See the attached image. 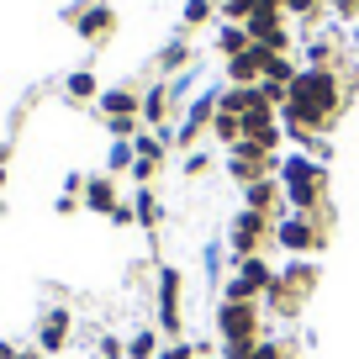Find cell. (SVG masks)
Segmentation results:
<instances>
[{
	"instance_id": "31",
	"label": "cell",
	"mask_w": 359,
	"mask_h": 359,
	"mask_svg": "<svg viewBox=\"0 0 359 359\" xmlns=\"http://www.w3.org/2000/svg\"><path fill=\"white\" fill-rule=\"evenodd\" d=\"M158 359H196V344H169L158 348Z\"/></svg>"
},
{
	"instance_id": "10",
	"label": "cell",
	"mask_w": 359,
	"mask_h": 359,
	"mask_svg": "<svg viewBox=\"0 0 359 359\" xmlns=\"http://www.w3.org/2000/svg\"><path fill=\"white\" fill-rule=\"evenodd\" d=\"M275 180L280 185H327V164L312 154H285L280 169H275Z\"/></svg>"
},
{
	"instance_id": "13",
	"label": "cell",
	"mask_w": 359,
	"mask_h": 359,
	"mask_svg": "<svg viewBox=\"0 0 359 359\" xmlns=\"http://www.w3.org/2000/svg\"><path fill=\"white\" fill-rule=\"evenodd\" d=\"M243 206H248V212H264V217H280V212H285L280 180L269 175V180H254V185H243Z\"/></svg>"
},
{
	"instance_id": "38",
	"label": "cell",
	"mask_w": 359,
	"mask_h": 359,
	"mask_svg": "<svg viewBox=\"0 0 359 359\" xmlns=\"http://www.w3.org/2000/svg\"><path fill=\"white\" fill-rule=\"evenodd\" d=\"M0 185H6V164H0Z\"/></svg>"
},
{
	"instance_id": "15",
	"label": "cell",
	"mask_w": 359,
	"mask_h": 359,
	"mask_svg": "<svg viewBox=\"0 0 359 359\" xmlns=\"http://www.w3.org/2000/svg\"><path fill=\"white\" fill-rule=\"evenodd\" d=\"M79 206H90V212H101V217H111L116 206V185H111V175H90L85 180V191H79Z\"/></svg>"
},
{
	"instance_id": "30",
	"label": "cell",
	"mask_w": 359,
	"mask_h": 359,
	"mask_svg": "<svg viewBox=\"0 0 359 359\" xmlns=\"http://www.w3.org/2000/svg\"><path fill=\"white\" fill-rule=\"evenodd\" d=\"M280 11L302 16V22H317V16H323V0H280Z\"/></svg>"
},
{
	"instance_id": "14",
	"label": "cell",
	"mask_w": 359,
	"mask_h": 359,
	"mask_svg": "<svg viewBox=\"0 0 359 359\" xmlns=\"http://www.w3.org/2000/svg\"><path fill=\"white\" fill-rule=\"evenodd\" d=\"M133 148H137L133 175H137V185H148V180L158 175V164H164V137H158V133H137V137H133Z\"/></svg>"
},
{
	"instance_id": "12",
	"label": "cell",
	"mask_w": 359,
	"mask_h": 359,
	"mask_svg": "<svg viewBox=\"0 0 359 359\" xmlns=\"http://www.w3.org/2000/svg\"><path fill=\"white\" fill-rule=\"evenodd\" d=\"M269 48H243V53L238 58H227V85H259V79H264V69H269Z\"/></svg>"
},
{
	"instance_id": "19",
	"label": "cell",
	"mask_w": 359,
	"mask_h": 359,
	"mask_svg": "<svg viewBox=\"0 0 359 359\" xmlns=\"http://www.w3.org/2000/svg\"><path fill=\"white\" fill-rule=\"evenodd\" d=\"M64 95L74 106H85V101H101V79H95V69H74V74L64 79Z\"/></svg>"
},
{
	"instance_id": "32",
	"label": "cell",
	"mask_w": 359,
	"mask_h": 359,
	"mask_svg": "<svg viewBox=\"0 0 359 359\" xmlns=\"http://www.w3.org/2000/svg\"><path fill=\"white\" fill-rule=\"evenodd\" d=\"M101 359H127V344L122 338H101Z\"/></svg>"
},
{
	"instance_id": "37",
	"label": "cell",
	"mask_w": 359,
	"mask_h": 359,
	"mask_svg": "<svg viewBox=\"0 0 359 359\" xmlns=\"http://www.w3.org/2000/svg\"><path fill=\"white\" fill-rule=\"evenodd\" d=\"M0 359H16V348H11V344H0Z\"/></svg>"
},
{
	"instance_id": "36",
	"label": "cell",
	"mask_w": 359,
	"mask_h": 359,
	"mask_svg": "<svg viewBox=\"0 0 359 359\" xmlns=\"http://www.w3.org/2000/svg\"><path fill=\"white\" fill-rule=\"evenodd\" d=\"M16 359H48V354H32V348H16Z\"/></svg>"
},
{
	"instance_id": "26",
	"label": "cell",
	"mask_w": 359,
	"mask_h": 359,
	"mask_svg": "<svg viewBox=\"0 0 359 359\" xmlns=\"http://www.w3.org/2000/svg\"><path fill=\"white\" fill-rule=\"evenodd\" d=\"M137 164V148H133V137H116L111 148H106V169L111 175H122V169H133Z\"/></svg>"
},
{
	"instance_id": "5",
	"label": "cell",
	"mask_w": 359,
	"mask_h": 359,
	"mask_svg": "<svg viewBox=\"0 0 359 359\" xmlns=\"http://www.w3.org/2000/svg\"><path fill=\"white\" fill-rule=\"evenodd\" d=\"M275 275L280 269L269 264L264 254H254V259H238V275L227 280V291H222V302H259V296L275 285Z\"/></svg>"
},
{
	"instance_id": "11",
	"label": "cell",
	"mask_w": 359,
	"mask_h": 359,
	"mask_svg": "<svg viewBox=\"0 0 359 359\" xmlns=\"http://www.w3.org/2000/svg\"><path fill=\"white\" fill-rule=\"evenodd\" d=\"M180 269H158V327H164V333H180Z\"/></svg>"
},
{
	"instance_id": "40",
	"label": "cell",
	"mask_w": 359,
	"mask_h": 359,
	"mask_svg": "<svg viewBox=\"0 0 359 359\" xmlns=\"http://www.w3.org/2000/svg\"><path fill=\"white\" fill-rule=\"evenodd\" d=\"M217 6H222V0H217Z\"/></svg>"
},
{
	"instance_id": "34",
	"label": "cell",
	"mask_w": 359,
	"mask_h": 359,
	"mask_svg": "<svg viewBox=\"0 0 359 359\" xmlns=\"http://www.w3.org/2000/svg\"><path fill=\"white\" fill-rule=\"evenodd\" d=\"M206 169H212V158H206V154H191V158H185V175H206Z\"/></svg>"
},
{
	"instance_id": "20",
	"label": "cell",
	"mask_w": 359,
	"mask_h": 359,
	"mask_svg": "<svg viewBox=\"0 0 359 359\" xmlns=\"http://www.w3.org/2000/svg\"><path fill=\"white\" fill-rule=\"evenodd\" d=\"M259 302H269V312H275V317H296V312H302V302H306V296H296L291 285H285L280 275H275V285H269V291L259 296Z\"/></svg>"
},
{
	"instance_id": "23",
	"label": "cell",
	"mask_w": 359,
	"mask_h": 359,
	"mask_svg": "<svg viewBox=\"0 0 359 359\" xmlns=\"http://www.w3.org/2000/svg\"><path fill=\"white\" fill-rule=\"evenodd\" d=\"M133 212H137V222H143L148 233H154V227L164 222V212H158V196L148 191V185H137V191H133Z\"/></svg>"
},
{
	"instance_id": "29",
	"label": "cell",
	"mask_w": 359,
	"mask_h": 359,
	"mask_svg": "<svg viewBox=\"0 0 359 359\" xmlns=\"http://www.w3.org/2000/svg\"><path fill=\"white\" fill-rule=\"evenodd\" d=\"M217 16V0H185V32L191 27H206Z\"/></svg>"
},
{
	"instance_id": "9",
	"label": "cell",
	"mask_w": 359,
	"mask_h": 359,
	"mask_svg": "<svg viewBox=\"0 0 359 359\" xmlns=\"http://www.w3.org/2000/svg\"><path fill=\"white\" fill-rule=\"evenodd\" d=\"M69 333H74V317H69V306H48V312L37 317V354L53 359L58 348L69 344Z\"/></svg>"
},
{
	"instance_id": "25",
	"label": "cell",
	"mask_w": 359,
	"mask_h": 359,
	"mask_svg": "<svg viewBox=\"0 0 359 359\" xmlns=\"http://www.w3.org/2000/svg\"><path fill=\"white\" fill-rule=\"evenodd\" d=\"M158 69H164V74H180V69H191V43H185V37H175V43L158 53Z\"/></svg>"
},
{
	"instance_id": "27",
	"label": "cell",
	"mask_w": 359,
	"mask_h": 359,
	"mask_svg": "<svg viewBox=\"0 0 359 359\" xmlns=\"http://www.w3.org/2000/svg\"><path fill=\"white\" fill-rule=\"evenodd\" d=\"M127 359H158V333H133L127 338Z\"/></svg>"
},
{
	"instance_id": "39",
	"label": "cell",
	"mask_w": 359,
	"mask_h": 359,
	"mask_svg": "<svg viewBox=\"0 0 359 359\" xmlns=\"http://www.w3.org/2000/svg\"><path fill=\"white\" fill-rule=\"evenodd\" d=\"M0 158H6V148H0Z\"/></svg>"
},
{
	"instance_id": "28",
	"label": "cell",
	"mask_w": 359,
	"mask_h": 359,
	"mask_svg": "<svg viewBox=\"0 0 359 359\" xmlns=\"http://www.w3.org/2000/svg\"><path fill=\"white\" fill-rule=\"evenodd\" d=\"M248 359H296V348L285 344V338H259V344H254V354H248Z\"/></svg>"
},
{
	"instance_id": "3",
	"label": "cell",
	"mask_w": 359,
	"mask_h": 359,
	"mask_svg": "<svg viewBox=\"0 0 359 359\" xmlns=\"http://www.w3.org/2000/svg\"><path fill=\"white\" fill-rule=\"evenodd\" d=\"M275 243L291 259H317L327 248V212H280L275 217Z\"/></svg>"
},
{
	"instance_id": "18",
	"label": "cell",
	"mask_w": 359,
	"mask_h": 359,
	"mask_svg": "<svg viewBox=\"0 0 359 359\" xmlns=\"http://www.w3.org/2000/svg\"><path fill=\"white\" fill-rule=\"evenodd\" d=\"M280 280L291 285L296 296H312V291H317V280H323V275H317V264H312V259H291V264L280 269Z\"/></svg>"
},
{
	"instance_id": "16",
	"label": "cell",
	"mask_w": 359,
	"mask_h": 359,
	"mask_svg": "<svg viewBox=\"0 0 359 359\" xmlns=\"http://www.w3.org/2000/svg\"><path fill=\"white\" fill-rule=\"evenodd\" d=\"M285 212H327V185H280Z\"/></svg>"
},
{
	"instance_id": "33",
	"label": "cell",
	"mask_w": 359,
	"mask_h": 359,
	"mask_svg": "<svg viewBox=\"0 0 359 359\" xmlns=\"http://www.w3.org/2000/svg\"><path fill=\"white\" fill-rule=\"evenodd\" d=\"M217 269H222V243H206V275L217 280Z\"/></svg>"
},
{
	"instance_id": "4",
	"label": "cell",
	"mask_w": 359,
	"mask_h": 359,
	"mask_svg": "<svg viewBox=\"0 0 359 359\" xmlns=\"http://www.w3.org/2000/svg\"><path fill=\"white\" fill-rule=\"evenodd\" d=\"M275 243V217H264V212H238L233 217V233H227V248H233V259H254V254H264V248Z\"/></svg>"
},
{
	"instance_id": "2",
	"label": "cell",
	"mask_w": 359,
	"mask_h": 359,
	"mask_svg": "<svg viewBox=\"0 0 359 359\" xmlns=\"http://www.w3.org/2000/svg\"><path fill=\"white\" fill-rule=\"evenodd\" d=\"M217 338H222V359H248L264 338L259 302H217Z\"/></svg>"
},
{
	"instance_id": "6",
	"label": "cell",
	"mask_w": 359,
	"mask_h": 359,
	"mask_svg": "<svg viewBox=\"0 0 359 359\" xmlns=\"http://www.w3.org/2000/svg\"><path fill=\"white\" fill-rule=\"evenodd\" d=\"M280 169V154H269V148H259V143H233L227 148V175L238 180V185H254V180H269Z\"/></svg>"
},
{
	"instance_id": "35",
	"label": "cell",
	"mask_w": 359,
	"mask_h": 359,
	"mask_svg": "<svg viewBox=\"0 0 359 359\" xmlns=\"http://www.w3.org/2000/svg\"><path fill=\"white\" fill-rule=\"evenodd\" d=\"M111 222H116V227H127V222H137V212H133V201H122V206H116V212H111Z\"/></svg>"
},
{
	"instance_id": "8",
	"label": "cell",
	"mask_w": 359,
	"mask_h": 359,
	"mask_svg": "<svg viewBox=\"0 0 359 359\" xmlns=\"http://www.w3.org/2000/svg\"><path fill=\"white\" fill-rule=\"evenodd\" d=\"M217 101H222V90H201L191 106H185V116H180V127H175V143H185L191 148L196 137L212 127V116H217Z\"/></svg>"
},
{
	"instance_id": "21",
	"label": "cell",
	"mask_w": 359,
	"mask_h": 359,
	"mask_svg": "<svg viewBox=\"0 0 359 359\" xmlns=\"http://www.w3.org/2000/svg\"><path fill=\"white\" fill-rule=\"evenodd\" d=\"M243 48H254V37H248L243 22H222V27H217V53H222V58H238Z\"/></svg>"
},
{
	"instance_id": "17",
	"label": "cell",
	"mask_w": 359,
	"mask_h": 359,
	"mask_svg": "<svg viewBox=\"0 0 359 359\" xmlns=\"http://www.w3.org/2000/svg\"><path fill=\"white\" fill-rule=\"evenodd\" d=\"M169 111H175V95H169V85H148V90H143V122H148V127H164Z\"/></svg>"
},
{
	"instance_id": "22",
	"label": "cell",
	"mask_w": 359,
	"mask_h": 359,
	"mask_svg": "<svg viewBox=\"0 0 359 359\" xmlns=\"http://www.w3.org/2000/svg\"><path fill=\"white\" fill-rule=\"evenodd\" d=\"M302 53H306V69H338V43L333 37H312L306 32Z\"/></svg>"
},
{
	"instance_id": "1",
	"label": "cell",
	"mask_w": 359,
	"mask_h": 359,
	"mask_svg": "<svg viewBox=\"0 0 359 359\" xmlns=\"http://www.w3.org/2000/svg\"><path fill=\"white\" fill-rule=\"evenodd\" d=\"M348 106V90H344V74L338 69H306L291 79V90H285L280 101V127L285 133H296V127H306V133H327V127L344 116Z\"/></svg>"
},
{
	"instance_id": "7",
	"label": "cell",
	"mask_w": 359,
	"mask_h": 359,
	"mask_svg": "<svg viewBox=\"0 0 359 359\" xmlns=\"http://www.w3.org/2000/svg\"><path fill=\"white\" fill-rule=\"evenodd\" d=\"M69 22H74V32L85 37L90 48L111 43V32H116V11H111V6H106V0H85L79 11H69Z\"/></svg>"
},
{
	"instance_id": "24",
	"label": "cell",
	"mask_w": 359,
	"mask_h": 359,
	"mask_svg": "<svg viewBox=\"0 0 359 359\" xmlns=\"http://www.w3.org/2000/svg\"><path fill=\"white\" fill-rule=\"evenodd\" d=\"M212 133L222 137L227 148H233V143H243V116H238V111H222V106H217V116H212Z\"/></svg>"
}]
</instances>
